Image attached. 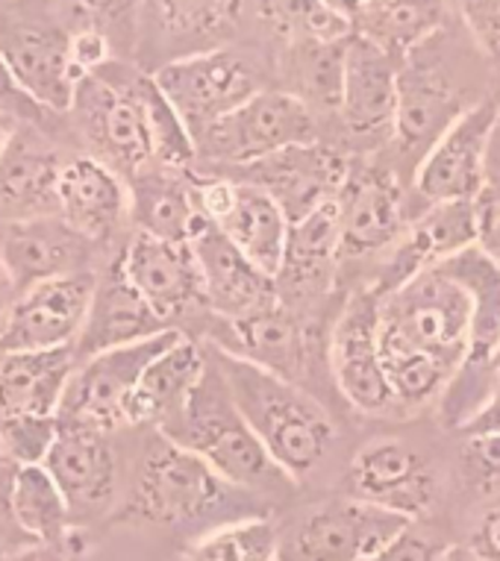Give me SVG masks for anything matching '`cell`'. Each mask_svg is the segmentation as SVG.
I'll list each match as a JSON object with an SVG mask.
<instances>
[{
	"instance_id": "cell-1",
	"label": "cell",
	"mask_w": 500,
	"mask_h": 561,
	"mask_svg": "<svg viewBox=\"0 0 500 561\" xmlns=\"http://www.w3.org/2000/svg\"><path fill=\"white\" fill-rule=\"evenodd\" d=\"M206 356L277 468L295 482L316 473L336 442L333 417L325 405L297 382L257 368L253 362L239 359L227 350L213 347L206 350Z\"/></svg>"
},
{
	"instance_id": "cell-2",
	"label": "cell",
	"mask_w": 500,
	"mask_h": 561,
	"mask_svg": "<svg viewBox=\"0 0 500 561\" xmlns=\"http://www.w3.org/2000/svg\"><path fill=\"white\" fill-rule=\"evenodd\" d=\"M157 430L162 438L204 459L227 485L274 497L295 485L241 417L209 356L195 391Z\"/></svg>"
},
{
	"instance_id": "cell-3",
	"label": "cell",
	"mask_w": 500,
	"mask_h": 561,
	"mask_svg": "<svg viewBox=\"0 0 500 561\" xmlns=\"http://www.w3.org/2000/svg\"><path fill=\"white\" fill-rule=\"evenodd\" d=\"M471 304L439 265L424 267L409 283L380 297V341L412 350L445 365L456 377L468 356Z\"/></svg>"
},
{
	"instance_id": "cell-4",
	"label": "cell",
	"mask_w": 500,
	"mask_h": 561,
	"mask_svg": "<svg viewBox=\"0 0 500 561\" xmlns=\"http://www.w3.org/2000/svg\"><path fill=\"white\" fill-rule=\"evenodd\" d=\"M139 68L118 59H106L75 89L71 110L80 133L92 145L103 165L124 174H139L154 168L150 136L136 94Z\"/></svg>"
},
{
	"instance_id": "cell-5",
	"label": "cell",
	"mask_w": 500,
	"mask_h": 561,
	"mask_svg": "<svg viewBox=\"0 0 500 561\" xmlns=\"http://www.w3.org/2000/svg\"><path fill=\"white\" fill-rule=\"evenodd\" d=\"M230 488L195 453L159 435L136 468L127 515L154 526H189L227 506Z\"/></svg>"
},
{
	"instance_id": "cell-6",
	"label": "cell",
	"mask_w": 500,
	"mask_h": 561,
	"mask_svg": "<svg viewBox=\"0 0 500 561\" xmlns=\"http://www.w3.org/2000/svg\"><path fill=\"white\" fill-rule=\"evenodd\" d=\"M180 339V330H162L148 339L118 344L101 350L77 362L63 391L56 421L63 426H80L94 433H110L124 424V409L130 400L133 388L139 382L141 370L157 353Z\"/></svg>"
},
{
	"instance_id": "cell-7",
	"label": "cell",
	"mask_w": 500,
	"mask_h": 561,
	"mask_svg": "<svg viewBox=\"0 0 500 561\" xmlns=\"http://www.w3.org/2000/svg\"><path fill=\"white\" fill-rule=\"evenodd\" d=\"M154 80L195 141L250 94L260 92L248 59L224 47L180 56L162 65Z\"/></svg>"
},
{
	"instance_id": "cell-8",
	"label": "cell",
	"mask_w": 500,
	"mask_h": 561,
	"mask_svg": "<svg viewBox=\"0 0 500 561\" xmlns=\"http://www.w3.org/2000/svg\"><path fill=\"white\" fill-rule=\"evenodd\" d=\"M316 115L292 92H257L206 129L195 145L227 165H253L292 145L316 141Z\"/></svg>"
},
{
	"instance_id": "cell-9",
	"label": "cell",
	"mask_w": 500,
	"mask_h": 561,
	"mask_svg": "<svg viewBox=\"0 0 500 561\" xmlns=\"http://www.w3.org/2000/svg\"><path fill=\"white\" fill-rule=\"evenodd\" d=\"M500 127V106L480 101L456 115L424 150L416 188L427 203L477 201L486 188V159Z\"/></svg>"
},
{
	"instance_id": "cell-10",
	"label": "cell",
	"mask_w": 500,
	"mask_h": 561,
	"mask_svg": "<svg viewBox=\"0 0 500 561\" xmlns=\"http://www.w3.org/2000/svg\"><path fill=\"white\" fill-rule=\"evenodd\" d=\"M197 213L221 230L245 256L274 276L286 248L288 221L280 206L260 185L230 180H192L189 183Z\"/></svg>"
},
{
	"instance_id": "cell-11",
	"label": "cell",
	"mask_w": 500,
	"mask_h": 561,
	"mask_svg": "<svg viewBox=\"0 0 500 561\" xmlns=\"http://www.w3.org/2000/svg\"><path fill=\"white\" fill-rule=\"evenodd\" d=\"M409 524L407 515L360 497H342L312 508L297 526L292 541L295 561H371L398 538Z\"/></svg>"
},
{
	"instance_id": "cell-12",
	"label": "cell",
	"mask_w": 500,
	"mask_h": 561,
	"mask_svg": "<svg viewBox=\"0 0 500 561\" xmlns=\"http://www.w3.org/2000/svg\"><path fill=\"white\" fill-rule=\"evenodd\" d=\"M330 370L353 409L380 414L395 403L380 356V297L371 288L353 295L336 321Z\"/></svg>"
},
{
	"instance_id": "cell-13",
	"label": "cell",
	"mask_w": 500,
	"mask_h": 561,
	"mask_svg": "<svg viewBox=\"0 0 500 561\" xmlns=\"http://www.w3.org/2000/svg\"><path fill=\"white\" fill-rule=\"evenodd\" d=\"M94 286V271H77L15 295L7 327L0 332V353L75 344L92 306Z\"/></svg>"
},
{
	"instance_id": "cell-14",
	"label": "cell",
	"mask_w": 500,
	"mask_h": 561,
	"mask_svg": "<svg viewBox=\"0 0 500 561\" xmlns=\"http://www.w3.org/2000/svg\"><path fill=\"white\" fill-rule=\"evenodd\" d=\"M348 174H351L348 159L339 150L321 145L318 138L245 165L248 183L269 192L288 224L300 221L318 206L336 201Z\"/></svg>"
},
{
	"instance_id": "cell-15",
	"label": "cell",
	"mask_w": 500,
	"mask_h": 561,
	"mask_svg": "<svg viewBox=\"0 0 500 561\" xmlns=\"http://www.w3.org/2000/svg\"><path fill=\"white\" fill-rule=\"evenodd\" d=\"M118 262L127 283L139 291L150 312L166 323L206 306L204 279L189 241H168L139 232Z\"/></svg>"
},
{
	"instance_id": "cell-16",
	"label": "cell",
	"mask_w": 500,
	"mask_h": 561,
	"mask_svg": "<svg viewBox=\"0 0 500 561\" xmlns=\"http://www.w3.org/2000/svg\"><path fill=\"white\" fill-rule=\"evenodd\" d=\"M400 56L353 30L344 38V71L339 115L360 138L391 136L398 110Z\"/></svg>"
},
{
	"instance_id": "cell-17",
	"label": "cell",
	"mask_w": 500,
	"mask_h": 561,
	"mask_svg": "<svg viewBox=\"0 0 500 561\" xmlns=\"http://www.w3.org/2000/svg\"><path fill=\"white\" fill-rule=\"evenodd\" d=\"M348 497L368 500L416 520L433 506L435 479L421 453L398 438L365 444L348 470Z\"/></svg>"
},
{
	"instance_id": "cell-18",
	"label": "cell",
	"mask_w": 500,
	"mask_h": 561,
	"mask_svg": "<svg viewBox=\"0 0 500 561\" xmlns=\"http://www.w3.org/2000/svg\"><path fill=\"white\" fill-rule=\"evenodd\" d=\"M92 244L86 236L63 221L59 215H36L24 221H10L0 241V267L10 276L15 295L56 276L89 271Z\"/></svg>"
},
{
	"instance_id": "cell-19",
	"label": "cell",
	"mask_w": 500,
	"mask_h": 561,
	"mask_svg": "<svg viewBox=\"0 0 500 561\" xmlns=\"http://www.w3.org/2000/svg\"><path fill=\"white\" fill-rule=\"evenodd\" d=\"M42 465L63 491L71 517H98L118 494V459L106 433L59 424Z\"/></svg>"
},
{
	"instance_id": "cell-20",
	"label": "cell",
	"mask_w": 500,
	"mask_h": 561,
	"mask_svg": "<svg viewBox=\"0 0 500 561\" xmlns=\"http://www.w3.org/2000/svg\"><path fill=\"white\" fill-rule=\"evenodd\" d=\"M189 244L201 267L206 306L221 321H236L277 300L274 276L253 265L213 224H206Z\"/></svg>"
},
{
	"instance_id": "cell-21",
	"label": "cell",
	"mask_w": 500,
	"mask_h": 561,
	"mask_svg": "<svg viewBox=\"0 0 500 561\" xmlns=\"http://www.w3.org/2000/svg\"><path fill=\"white\" fill-rule=\"evenodd\" d=\"M463 110L459 92L451 83L447 71L439 68V62H433L430 56H421L418 47L400 56L398 110H395V129H391L400 148L409 153L427 150Z\"/></svg>"
},
{
	"instance_id": "cell-22",
	"label": "cell",
	"mask_w": 500,
	"mask_h": 561,
	"mask_svg": "<svg viewBox=\"0 0 500 561\" xmlns=\"http://www.w3.org/2000/svg\"><path fill=\"white\" fill-rule=\"evenodd\" d=\"M339 209V253L371 256L389 250L404 232V194L391 176L380 171L348 174L336 194Z\"/></svg>"
},
{
	"instance_id": "cell-23",
	"label": "cell",
	"mask_w": 500,
	"mask_h": 561,
	"mask_svg": "<svg viewBox=\"0 0 500 561\" xmlns=\"http://www.w3.org/2000/svg\"><path fill=\"white\" fill-rule=\"evenodd\" d=\"M130 213V192L118 171L101 159L80 157L59 168L56 215L89 241L112 239Z\"/></svg>"
},
{
	"instance_id": "cell-24",
	"label": "cell",
	"mask_w": 500,
	"mask_h": 561,
	"mask_svg": "<svg viewBox=\"0 0 500 561\" xmlns=\"http://www.w3.org/2000/svg\"><path fill=\"white\" fill-rule=\"evenodd\" d=\"M224 323H227V339L218 341V347L300 386L309 368V339L280 297L257 312Z\"/></svg>"
},
{
	"instance_id": "cell-25",
	"label": "cell",
	"mask_w": 500,
	"mask_h": 561,
	"mask_svg": "<svg viewBox=\"0 0 500 561\" xmlns=\"http://www.w3.org/2000/svg\"><path fill=\"white\" fill-rule=\"evenodd\" d=\"M0 54L36 106L50 112L71 110L75 89L83 75L71 62L66 33L45 27L15 30L0 45Z\"/></svg>"
},
{
	"instance_id": "cell-26",
	"label": "cell",
	"mask_w": 500,
	"mask_h": 561,
	"mask_svg": "<svg viewBox=\"0 0 500 561\" xmlns=\"http://www.w3.org/2000/svg\"><path fill=\"white\" fill-rule=\"evenodd\" d=\"M162 330H168V323L150 312V306L127 283L121 262L115 259L106 267V274L98 276L92 306H89L83 330L75 341L77 362L92 356V353H101V350L148 339V335H157Z\"/></svg>"
},
{
	"instance_id": "cell-27",
	"label": "cell",
	"mask_w": 500,
	"mask_h": 561,
	"mask_svg": "<svg viewBox=\"0 0 500 561\" xmlns=\"http://www.w3.org/2000/svg\"><path fill=\"white\" fill-rule=\"evenodd\" d=\"M339 253V209L336 201L318 206L300 221L288 224L286 248L280 259L274 286L277 297H312L333 283Z\"/></svg>"
},
{
	"instance_id": "cell-28",
	"label": "cell",
	"mask_w": 500,
	"mask_h": 561,
	"mask_svg": "<svg viewBox=\"0 0 500 561\" xmlns=\"http://www.w3.org/2000/svg\"><path fill=\"white\" fill-rule=\"evenodd\" d=\"M435 265L463 288L471 304V339L463 368L491 370L500 353V259L482 244H468Z\"/></svg>"
},
{
	"instance_id": "cell-29",
	"label": "cell",
	"mask_w": 500,
	"mask_h": 561,
	"mask_svg": "<svg viewBox=\"0 0 500 561\" xmlns=\"http://www.w3.org/2000/svg\"><path fill=\"white\" fill-rule=\"evenodd\" d=\"M75 368V344L0 353V417L56 414Z\"/></svg>"
},
{
	"instance_id": "cell-30",
	"label": "cell",
	"mask_w": 500,
	"mask_h": 561,
	"mask_svg": "<svg viewBox=\"0 0 500 561\" xmlns=\"http://www.w3.org/2000/svg\"><path fill=\"white\" fill-rule=\"evenodd\" d=\"M204 370L206 350H201L195 341L180 332V339L171 341L145 365L124 409V424H162L189 400V394L204 377Z\"/></svg>"
},
{
	"instance_id": "cell-31",
	"label": "cell",
	"mask_w": 500,
	"mask_h": 561,
	"mask_svg": "<svg viewBox=\"0 0 500 561\" xmlns=\"http://www.w3.org/2000/svg\"><path fill=\"white\" fill-rule=\"evenodd\" d=\"M59 168L63 162L54 150L15 133L0 153V218L24 221L56 213Z\"/></svg>"
},
{
	"instance_id": "cell-32",
	"label": "cell",
	"mask_w": 500,
	"mask_h": 561,
	"mask_svg": "<svg viewBox=\"0 0 500 561\" xmlns=\"http://www.w3.org/2000/svg\"><path fill=\"white\" fill-rule=\"evenodd\" d=\"M7 515L15 520L21 533L30 535L36 543L63 547L68 529L75 524L63 491L47 473L45 465H19L10 482Z\"/></svg>"
},
{
	"instance_id": "cell-33",
	"label": "cell",
	"mask_w": 500,
	"mask_h": 561,
	"mask_svg": "<svg viewBox=\"0 0 500 561\" xmlns=\"http://www.w3.org/2000/svg\"><path fill=\"white\" fill-rule=\"evenodd\" d=\"M174 171H139L133 215L139 232L168 241H192L204 230L206 218L197 213L189 185L174 180Z\"/></svg>"
},
{
	"instance_id": "cell-34",
	"label": "cell",
	"mask_w": 500,
	"mask_h": 561,
	"mask_svg": "<svg viewBox=\"0 0 500 561\" xmlns=\"http://www.w3.org/2000/svg\"><path fill=\"white\" fill-rule=\"evenodd\" d=\"M344 38H295L288 47L286 71L292 77V94L309 110H339Z\"/></svg>"
},
{
	"instance_id": "cell-35",
	"label": "cell",
	"mask_w": 500,
	"mask_h": 561,
	"mask_svg": "<svg viewBox=\"0 0 500 561\" xmlns=\"http://www.w3.org/2000/svg\"><path fill=\"white\" fill-rule=\"evenodd\" d=\"M445 12V0H386L360 15V24L368 38L391 54H409L412 47L430 42Z\"/></svg>"
},
{
	"instance_id": "cell-36",
	"label": "cell",
	"mask_w": 500,
	"mask_h": 561,
	"mask_svg": "<svg viewBox=\"0 0 500 561\" xmlns=\"http://www.w3.org/2000/svg\"><path fill=\"white\" fill-rule=\"evenodd\" d=\"M136 94H139L141 112H145V124H148L154 168L174 171V174H180L185 168H192V162H195L197 157L195 138L185 129V124L180 121L174 106L166 101V94L159 92L154 75L139 71Z\"/></svg>"
},
{
	"instance_id": "cell-37",
	"label": "cell",
	"mask_w": 500,
	"mask_h": 561,
	"mask_svg": "<svg viewBox=\"0 0 500 561\" xmlns=\"http://www.w3.org/2000/svg\"><path fill=\"white\" fill-rule=\"evenodd\" d=\"M185 561H280L277 526L265 517H241L201 535Z\"/></svg>"
},
{
	"instance_id": "cell-38",
	"label": "cell",
	"mask_w": 500,
	"mask_h": 561,
	"mask_svg": "<svg viewBox=\"0 0 500 561\" xmlns=\"http://www.w3.org/2000/svg\"><path fill=\"white\" fill-rule=\"evenodd\" d=\"M245 0H154V12L168 36L221 38L241 15Z\"/></svg>"
},
{
	"instance_id": "cell-39",
	"label": "cell",
	"mask_w": 500,
	"mask_h": 561,
	"mask_svg": "<svg viewBox=\"0 0 500 561\" xmlns=\"http://www.w3.org/2000/svg\"><path fill=\"white\" fill-rule=\"evenodd\" d=\"M262 19L283 33L288 42L295 38H344L353 33L351 21L336 15L325 0H260Z\"/></svg>"
},
{
	"instance_id": "cell-40",
	"label": "cell",
	"mask_w": 500,
	"mask_h": 561,
	"mask_svg": "<svg viewBox=\"0 0 500 561\" xmlns=\"http://www.w3.org/2000/svg\"><path fill=\"white\" fill-rule=\"evenodd\" d=\"M56 414H19L0 417V447L15 465H42L56 442Z\"/></svg>"
},
{
	"instance_id": "cell-41",
	"label": "cell",
	"mask_w": 500,
	"mask_h": 561,
	"mask_svg": "<svg viewBox=\"0 0 500 561\" xmlns=\"http://www.w3.org/2000/svg\"><path fill=\"white\" fill-rule=\"evenodd\" d=\"M465 468L480 491H500V430H468Z\"/></svg>"
},
{
	"instance_id": "cell-42",
	"label": "cell",
	"mask_w": 500,
	"mask_h": 561,
	"mask_svg": "<svg viewBox=\"0 0 500 561\" xmlns=\"http://www.w3.org/2000/svg\"><path fill=\"white\" fill-rule=\"evenodd\" d=\"M371 561H454V547L445 541H435L430 535L416 533V526L409 524Z\"/></svg>"
},
{
	"instance_id": "cell-43",
	"label": "cell",
	"mask_w": 500,
	"mask_h": 561,
	"mask_svg": "<svg viewBox=\"0 0 500 561\" xmlns=\"http://www.w3.org/2000/svg\"><path fill=\"white\" fill-rule=\"evenodd\" d=\"M477 45L500 62V0H459Z\"/></svg>"
},
{
	"instance_id": "cell-44",
	"label": "cell",
	"mask_w": 500,
	"mask_h": 561,
	"mask_svg": "<svg viewBox=\"0 0 500 561\" xmlns=\"http://www.w3.org/2000/svg\"><path fill=\"white\" fill-rule=\"evenodd\" d=\"M68 54H71L77 71L86 77L110 59V42L98 27H86L75 36H68Z\"/></svg>"
},
{
	"instance_id": "cell-45",
	"label": "cell",
	"mask_w": 500,
	"mask_h": 561,
	"mask_svg": "<svg viewBox=\"0 0 500 561\" xmlns=\"http://www.w3.org/2000/svg\"><path fill=\"white\" fill-rule=\"evenodd\" d=\"M474 209H477V244L495 253L500 259V192L498 188H482L474 201Z\"/></svg>"
},
{
	"instance_id": "cell-46",
	"label": "cell",
	"mask_w": 500,
	"mask_h": 561,
	"mask_svg": "<svg viewBox=\"0 0 500 561\" xmlns=\"http://www.w3.org/2000/svg\"><path fill=\"white\" fill-rule=\"evenodd\" d=\"M36 112H42V106L30 101V94L21 89L15 75L10 71V65L0 54V115H7V118H27V115H36Z\"/></svg>"
},
{
	"instance_id": "cell-47",
	"label": "cell",
	"mask_w": 500,
	"mask_h": 561,
	"mask_svg": "<svg viewBox=\"0 0 500 561\" xmlns=\"http://www.w3.org/2000/svg\"><path fill=\"white\" fill-rule=\"evenodd\" d=\"M474 552L480 561H500V508L482 517L471 535Z\"/></svg>"
},
{
	"instance_id": "cell-48",
	"label": "cell",
	"mask_w": 500,
	"mask_h": 561,
	"mask_svg": "<svg viewBox=\"0 0 500 561\" xmlns=\"http://www.w3.org/2000/svg\"><path fill=\"white\" fill-rule=\"evenodd\" d=\"M77 3L94 19H110V15H121L133 0H77Z\"/></svg>"
},
{
	"instance_id": "cell-49",
	"label": "cell",
	"mask_w": 500,
	"mask_h": 561,
	"mask_svg": "<svg viewBox=\"0 0 500 561\" xmlns=\"http://www.w3.org/2000/svg\"><path fill=\"white\" fill-rule=\"evenodd\" d=\"M10 561H68L63 547H54V543H36L30 550H21L15 559Z\"/></svg>"
},
{
	"instance_id": "cell-50",
	"label": "cell",
	"mask_w": 500,
	"mask_h": 561,
	"mask_svg": "<svg viewBox=\"0 0 500 561\" xmlns=\"http://www.w3.org/2000/svg\"><path fill=\"white\" fill-rule=\"evenodd\" d=\"M15 461L3 453V447H0V515L7 512V500H10V482H12V473H15Z\"/></svg>"
},
{
	"instance_id": "cell-51",
	"label": "cell",
	"mask_w": 500,
	"mask_h": 561,
	"mask_svg": "<svg viewBox=\"0 0 500 561\" xmlns=\"http://www.w3.org/2000/svg\"><path fill=\"white\" fill-rule=\"evenodd\" d=\"M12 304H15V288H12L10 276L3 274V267H0V332H3V327H7Z\"/></svg>"
},
{
	"instance_id": "cell-52",
	"label": "cell",
	"mask_w": 500,
	"mask_h": 561,
	"mask_svg": "<svg viewBox=\"0 0 500 561\" xmlns=\"http://www.w3.org/2000/svg\"><path fill=\"white\" fill-rule=\"evenodd\" d=\"M486 185L500 192V145L491 138L489 159H486Z\"/></svg>"
},
{
	"instance_id": "cell-53",
	"label": "cell",
	"mask_w": 500,
	"mask_h": 561,
	"mask_svg": "<svg viewBox=\"0 0 500 561\" xmlns=\"http://www.w3.org/2000/svg\"><path fill=\"white\" fill-rule=\"evenodd\" d=\"M325 3L336 12V15H342V19L351 21V24H356V19L362 15V0H325Z\"/></svg>"
},
{
	"instance_id": "cell-54",
	"label": "cell",
	"mask_w": 500,
	"mask_h": 561,
	"mask_svg": "<svg viewBox=\"0 0 500 561\" xmlns=\"http://www.w3.org/2000/svg\"><path fill=\"white\" fill-rule=\"evenodd\" d=\"M12 136H15V118H7V115H0V153L7 150V145H10Z\"/></svg>"
},
{
	"instance_id": "cell-55",
	"label": "cell",
	"mask_w": 500,
	"mask_h": 561,
	"mask_svg": "<svg viewBox=\"0 0 500 561\" xmlns=\"http://www.w3.org/2000/svg\"><path fill=\"white\" fill-rule=\"evenodd\" d=\"M491 377H495V391H500V359L491 365Z\"/></svg>"
},
{
	"instance_id": "cell-56",
	"label": "cell",
	"mask_w": 500,
	"mask_h": 561,
	"mask_svg": "<svg viewBox=\"0 0 500 561\" xmlns=\"http://www.w3.org/2000/svg\"><path fill=\"white\" fill-rule=\"evenodd\" d=\"M380 3H386V0H362V12L371 10V7H380Z\"/></svg>"
},
{
	"instance_id": "cell-57",
	"label": "cell",
	"mask_w": 500,
	"mask_h": 561,
	"mask_svg": "<svg viewBox=\"0 0 500 561\" xmlns=\"http://www.w3.org/2000/svg\"><path fill=\"white\" fill-rule=\"evenodd\" d=\"M0 561H10V556L3 552V547H0Z\"/></svg>"
},
{
	"instance_id": "cell-58",
	"label": "cell",
	"mask_w": 500,
	"mask_h": 561,
	"mask_svg": "<svg viewBox=\"0 0 500 561\" xmlns=\"http://www.w3.org/2000/svg\"><path fill=\"white\" fill-rule=\"evenodd\" d=\"M498 359H500V353H498ZM498 359H495V362H498Z\"/></svg>"
}]
</instances>
